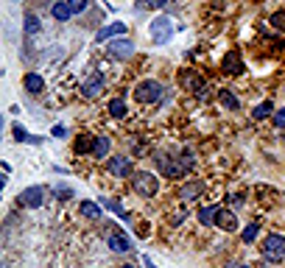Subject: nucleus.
Returning a JSON list of instances; mask_svg holds the SVG:
<instances>
[{
    "label": "nucleus",
    "mask_w": 285,
    "mask_h": 268,
    "mask_svg": "<svg viewBox=\"0 0 285 268\" xmlns=\"http://www.w3.org/2000/svg\"><path fill=\"white\" fill-rule=\"evenodd\" d=\"M132 190L137 193V196H157V190H159V179L154 176V173H148V171H134V176H132Z\"/></svg>",
    "instance_id": "1"
},
{
    "label": "nucleus",
    "mask_w": 285,
    "mask_h": 268,
    "mask_svg": "<svg viewBox=\"0 0 285 268\" xmlns=\"http://www.w3.org/2000/svg\"><path fill=\"white\" fill-rule=\"evenodd\" d=\"M162 98V84L148 78V81H140L134 87V101L137 103H157Z\"/></svg>",
    "instance_id": "2"
},
{
    "label": "nucleus",
    "mask_w": 285,
    "mask_h": 268,
    "mask_svg": "<svg viewBox=\"0 0 285 268\" xmlns=\"http://www.w3.org/2000/svg\"><path fill=\"white\" fill-rule=\"evenodd\" d=\"M134 42L126 39V36H115V39L106 45V53H109V59H118V62H129L134 56Z\"/></svg>",
    "instance_id": "3"
},
{
    "label": "nucleus",
    "mask_w": 285,
    "mask_h": 268,
    "mask_svg": "<svg viewBox=\"0 0 285 268\" xmlns=\"http://www.w3.org/2000/svg\"><path fill=\"white\" fill-rule=\"evenodd\" d=\"M174 23H170L168 17H157L151 23V28H148V34H151V39H154V45H168L170 42V36H174Z\"/></svg>",
    "instance_id": "4"
},
{
    "label": "nucleus",
    "mask_w": 285,
    "mask_h": 268,
    "mask_svg": "<svg viewBox=\"0 0 285 268\" xmlns=\"http://www.w3.org/2000/svg\"><path fill=\"white\" fill-rule=\"evenodd\" d=\"M263 257L271 262L282 260L285 257V238L282 235H268L266 240H263Z\"/></svg>",
    "instance_id": "5"
},
{
    "label": "nucleus",
    "mask_w": 285,
    "mask_h": 268,
    "mask_svg": "<svg viewBox=\"0 0 285 268\" xmlns=\"http://www.w3.org/2000/svg\"><path fill=\"white\" fill-rule=\"evenodd\" d=\"M103 84H106V81H103V73H98V70L90 73V78L81 84V95H84V98H98L103 92Z\"/></svg>",
    "instance_id": "6"
},
{
    "label": "nucleus",
    "mask_w": 285,
    "mask_h": 268,
    "mask_svg": "<svg viewBox=\"0 0 285 268\" xmlns=\"http://www.w3.org/2000/svg\"><path fill=\"white\" fill-rule=\"evenodd\" d=\"M109 173L118 179H126V176H134V165L129 156H112L109 159Z\"/></svg>",
    "instance_id": "7"
},
{
    "label": "nucleus",
    "mask_w": 285,
    "mask_h": 268,
    "mask_svg": "<svg viewBox=\"0 0 285 268\" xmlns=\"http://www.w3.org/2000/svg\"><path fill=\"white\" fill-rule=\"evenodd\" d=\"M20 201H23L28 209L42 207L45 204V187H25V190L20 193Z\"/></svg>",
    "instance_id": "8"
},
{
    "label": "nucleus",
    "mask_w": 285,
    "mask_h": 268,
    "mask_svg": "<svg viewBox=\"0 0 285 268\" xmlns=\"http://www.w3.org/2000/svg\"><path fill=\"white\" fill-rule=\"evenodd\" d=\"M106 243H109V249L118 251V254H126V251L132 249V238H129L126 232H112L109 238H106Z\"/></svg>",
    "instance_id": "9"
},
{
    "label": "nucleus",
    "mask_w": 285,
    "mask_h": 268,
    "mask_svg": "<svg viewBox=\"0 0 285 268\" xmlns=\"http://www.w3.org/2000/svg\"><path fill=\"white\" fill-rule=\"evenodd\" d=\"M215 227L224 229V232H235L238 229V218L232 209H218V215H215Z\"/></svg>",
    "instance_id": "10"
},
{
    "label": "nucleus",
    "mask_w": 285,
    "mask_h": 268,
    "mask_svg": "<svg viewBox=\"0 0 285 268\" xmlns=\"http://www.w3.org/2000/svg\"><path fill=\"white\" fill-rule=\"evenodd\" d=\"M201 193H204V185H201L199 179L196 182H188V185H182L179 187V198L182 201H193V198H199Z\"/></svg>",
    "instance_id": "11"
},
{
    "label": "nucleus",
    "mask_w": 285,
    "mask_h": 268,
    "mask_svg": "<svg viewBox=\"0 0 285 268\" xmlns=\"http://www.w3.org/2000/svg\"><path fill=\"white\" fill-rule=\"evenodd\" d=\"M109 148H112V140L106 134H98L95 143H92V156L95 159H103V156H109Z\"/></svg>",
    "instance_id": "12"
},
{
    "label": "nucleus",
    "mask_w": 285,
    "mask_h": 268,
    "mask_svg": "<svg viewBox=\"0 0 285 268\" xmlns=\"http://www.w3.org/2000/svg\"><path fill=\"white\" fill-rule=\"evenodd\" d=\"M123 34H126V23H112V25H106V28L98 31L95 39L103 42V39H115V36H123Z\"/></svg>",
    "instance_id": "13"
},
{
    "label": "nucleus",
    "mask_w": 285,
    "mask_h": 268,
    "mask_svg": "<svg viewBox=\"0 0 285 268\" xmlns=\"http://www.w3.org/2000/svg\"><path fill=\"white\" fill-rule=\"evenodd\" d=\"M50 14H53L59 23H67V20L73 17V9H70V3H67V0H56L53 6H50Z\"/></svg>",
    "instance_id": "14"
},
{
    "label": "nucleus",
    "mask_w": 285,
    "mask_h": 268,
    "mask_svg": "<svg viewBox=\"0 0 285 268\" xmlns=\"http://www.w3.org/2000/svg\"><path fill=\"white\" fill-rule=\"evenodd\" d=\"M224 70L230 73V76H238V73H243V62H241V53H235V50H230V53L224 56Z\"/></svg>",
    "instance_id": "15"
},
{
    "label": "nucleus",
    "mask_w": 285,
    "mask_h": 268,
    "mask_svg": "<svg viewBox=\"0 0 285 268\" xmlns=\"http://www.w3.org/2000/svg\"><path fill=\"white\" fill-rule=\"evenodd\" d=\"M25 89H28L31 95H39L45 89V78L39 76V73H28V76H25Z\"/></svg>",
    "instance_id": "16"
},
{
    "label": "nucleus",
    "mask_w": 285,
    "mask_h": 268,
    "mask_svg": "<svg viewBox=\"0 0 285 268\" xmlns=\"http://www.w3.org/2000/svg\"><path fill=\"white\" fill-rule=\"evenodd\" d=\"M221 207H201L199 209V224L201 227H215V215Z\"/></svg>",
    "instance_id": "17"
},
{
    "label": "nucleus",
    "mask_w": 285,
    "mask_h": 268,
    "mask_svg": "<svg viewBox=\"0 0 285 268\" xmlns=\"http://www.w3.org/2000/svg\"><path fill=\"white\" fill-rule=\"evenodd\" d=\"M23 31H25L28 36H34V34H39V31H42V23H39L37 14H25V20H23Z\"/></svg>",
    "instance_id": "18"
},
{
    "label": "nucleus",
    "mask_w": 285,
    "mask_h": 268,
    "mask_svg": "<svg viewBox=\"0 0 285 268\" xmlns=\"http://www.w3.org/2000/svg\"><path fill=\"white\" fill-rule=\"evenodd\" d=\"M218 101H221V106H226L230 112H238V109H241V101L232 95L230 89H221V92H218Z\"/></svg>",
    "instance_id": "19"
},
{
    "label": "nucleus",
    "mask_w": 285,
    "mask_h": 268,
    "mask_svg": "<svg viewBox=\"0 0 285 268\" xmlns=\"http://www.w3.org/2000/svg\"><path fill=\"white\" fill-rule=\"evenodd\" d=\"M274 112H277V109H274V103L271 101H263V103H257V106H255L252 118H255V120H266L268 115H274Z\"/></svg>",
    "instance_id": "20"
},
{
    "label": "nucleus",
    "mask_w": 285,
    "mask_h": 268,
    "mask_svg": "<svg viewBox=\"0 0 285 268\" xmlns=\"http://www.w3.org/2000/svg\"><path fill=\"white\" fill-rule=\"evenodd\" d=\"M101 201H103V207L109 209L112 215H118V218H129V215H126V209H123V204L118 201V198H101Z\"/></svg>",
    "instance_id": "21"
},
{
    "label": "nucleus",
    "mask_w": 285,
    "mask_h": 268,
    "mask_svg": "<svg viewBox=\"0 0 285 268\" xmlns=\"http://www.w3.org/2000/svg\"><path fill=\"white\" fill-rule=\"evenodd\" d=\"M81 215H87V218L98 221V218H101V207H98L95 201H81Z\"/></svg>",
    "instance_id": "22"
},
{
    "label": "nucleus",
    "mask_w": 285,
    "mask_h": 268,
    "mask_svg": "<svg viewBox=\"0 0 285 268\" xmlns=\"http://www.w3.org/2000/svg\"><path fill=\"white\" fill-rule=\"evenodd\" d=\"M106 112H109L112 118H123V115H126V101H123V98L109 101V109H106Z\"/></svg>",
    "instance_id": "23"
},
{
    "label": "nucleus",
    "mask_w": 285,
    "mask_h": 268,
    "mask_svg": "<svg viewBox=\"0 0 285 268\" xmlns=\"http://www.w3.org/2000/svg\"><path fill=\"white\" fill-rule=\"evenodd\" d=\"M182 84H185V87H188V89H193V92H196V89H199L201 87V84H204V81H201V78L199 76H196V73H185V76H182Z\"/></svg>",
    "instance_id": "24"
},
{
    "label": "nucleus",
    "mask_w": 285,
    "mask_h": 268,
    "mask_svg": "<svg viewBox=\"0 0 285 268\" xmlns=\"http://www.w3.org/2000/svg\"><path fill=\"white\" fill-rule=\"evenodd\" d=\"M257 232H260V224H249V227L243 229V235H241L243 243H252V240L257 238Z\"/></svg>",
    "instance_id": "25"
},
{
    "label": "nucleus",
    "mask_w": 285,
    "mask_h": 268,
    "mask_svg": "<svg viewBox=\"0 0 285 268\" xmlns=\"http://www.w3.org/2000/svg\"><path fill=\"white\" fill-rule=\"evenodd\" d=\"M179 165H182V173H188L190 168L196 165V156H193V151H185V154H182V159H179Z\"/></svg>",
    "instance_id": "26"
},
{
    "label": "nucleus",
    "mask_w": 285,
    "mask_h": 268,
    "mask_svg": "<svg viewBox=\"0 0 285 268\" xmlns=\"http://www.w3.org/2000/svg\"><path fill=\"white\" fill-rule=\"evenodd\" d=\"M268 23H271L277 31H285V12H274L271 17H268Z\"/></svg>",
    "instance_id": "27"
},
{
    "label": "nucleus",
    "mask_w": 285,
    "mask_h": 268,
    "mask_svg": "<svg viewBox=\"0 0 285 268\" xmlns=\"http://www.w3.org/2000/svg\"><path fill=\"white\" fill-rule=\"evenodd\" d=\"M92 143H95V140H92L90 134H81V137H79V143H76V151H79V154H84L87 148H92Z\"/></svg>",
    "instance_id": "28"
},
{
    "label": "nucleus",
    "mask_w": 285,
    "mask_h": 268,
    "mask_svg": "<svg viewBox=\"0 0 285 268\" xmlns=\"http://www.w3.org/2000/svg\"><path fill=\"white\" fill-rule=\"evenodd\" d=\"M14 140H20V143H31V134L23 129V126H14Z\"/></svg>",
    "instance_id": "29"
},
{
    "label": "nucleus",
    "mask_w": 285,
    "mask_h": 268,
    "mask_svg": "<svg viewBox=\"0 0 285 268\" xmlns=\"http://www.w3.org/2000/svg\"><path fill=\"white\" fill-rule=\"evenodd\" d=\"M271 118H274V126H277V129H285V106H282V109H277V112H274Z\"/></svg>",
    "instance_id": "30"
},
{
    "label": "nucleus",
    "mask_w": 285,
    "mask_h": 268,
    "mask_svg": "<svg viewBox=\"0 0 285 268\" xmlns=\"http://www.w3.org/2000/svg\"><path fill=\"white\" fill-rule=\"evenodd\" d=\"M196 98H199V101H210V87H207V84H201V87L196 89Z\"/></svg>",
    "instance_id": "31"
},
{
    "label": "nucleus",
    "mask_w": 285,
    "mask_h": 268,
    "mask_svg": "<svg viewBox=\"0 0 285 268\" xmlns=\"http://www.w3.org/2000/svg\"><path fill=\"white\" fill-rule=\"evenodd\" d=\"M67 3H70L73 14H79V12H84V9H87V0H67Z\"/></svg>",
    "instance_id": "32"
},
{
    "label": "nucleus",
    "mask_w": 285,
    "mask_h": 268,
    "mask_svg": "<svg viewBox=\"0 0 285 268\" xmlns=\"http://www.w3.org/2000/svg\"><path fill=\"white\" fill-rule=\"evenodd\" d=\"M56 196H59V198H70V196H73V190L65 187V185H59V187H56Z\"/></svg>",
    "instance_id": "33"
},
{
    "label": "nucleus",
    "mask_w": 285,
    "mask_h": 268,
    "mask_svg": "<svg viewBox=\"0 0 285 268\" xmlns=\"http://www.w3.org/2000/svg\"><path fill=\"white\" fill-rule=\"evenodd\" d=\"M165 3H168V0H146V6H148V9H162Z\"/></svg>",
    "instance_id": "34"
},
{
    "label": "nucleus",
    "mask_w": 285,
    "mask_h": 268,
    "mask_svg": "<svg viewBox=\"0 0 285 268\" xmlns=\"http://www.w3.org/2000/svg\"><path fill=\"white\" fill-rule=\"evenodd\" d=\"M53 137H67V134H65V126H53Z\"/></svg>",
    "instance_id": "35"
},
{
    "label": "nucleus",
    "mask_w": 285,
    "mask_h": 268,
    "mask_svg": "<svg viewBox=\"0 0 285 268\" xmlns=\"http://www.w3.org/2000/svg\"><path fill=\"white\" fill-rule=\"evenodd\" d=\"M143 262H146V268H157V265H154V260H151V257H143Z\"/></svg>",
    "instance_id": "36"
},
{
    "label": "nucleus",
    "mask_w": 285,
    "mask_h": 268,
    "mask_svg": "<svg viewBox=\"0 0 285 268\" xmlns=\"http://www.w3.org/2000/svg\"><path fill=\"white\" fill-rule=\"evenodd\" d=\"M224 268H241V265H238V262H226Z\"/></svg>",
    "instance_id": "37"
},
{
    "label": "nucleus",
    "mask_w": 285,
    "mask_h": 268,
    "mask_svg": "<svg viewBox=\"0 0 285 268\" xmlns=\"http://www.w3.org/2000/svg\"><path fill=\"white\" fill-rule=\"evenodd\" d=\"M123 268H137V265H123Z\"/></svg>",
    "instance_id": "38"
},
{
    "label": "nucleus",
    "mask_w": 285,
    "mask_h": 268,
    "mask_svg": "<svg viewBox=\"0 0 285 268\" xmlns=\"http://www.w3.org/2000/svg\"><path fill=\"white\" fill-rule=\"evenodd\" d=\"M241 268H252V265H241Z\"/></svg>",
    "instance_id": "39"
}]
</instances>
